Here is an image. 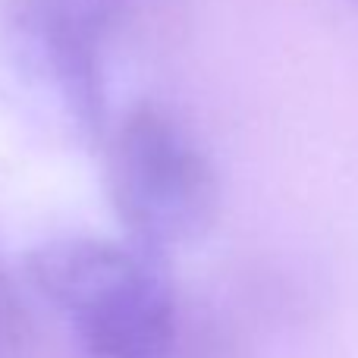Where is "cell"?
<instances>
[{"label":"cell","mask_w":358,"mask_h":358,"mask_svg":"<svg viewBox=\"0 0 358 358\" xmlns=\"http://www.w3.org/2000/svg\"><path fill=\"white\" fill-rule=\"evenodd\" d=\"M157 261L138 245L66 236L41 242L25 271L69 324L79 358H151L170 346L189 311Z\"/></svg>","instance_id":"6da1fadb"},{"label":"cell","mask_w":358,"mask_h":358,"mask_svg":"<svg viewBox=\"0 0 358 358\" xmlns=\"http://www.w3.org/2000/svg\"><path fill=\"white\" fill-rule=\"evenodd\" d=\"M107 185L126 233L164 255L198 242L220 210V176L208 148L170 107H129L107 142Z\"/></svg>","instance_id":"7a4b0ae2"},{"label":"cell","mask_w":358,"mask_h":358,"mask_svg":"<svg viewBox=\"0 0 358 358\" xmlns=\"http://www.w3.org/2000/svg\"><path fill=\"white\" fill-rule=\"evenodd\" d=\"M151 358H248L242 343L223 327L217 317L189 308L179 334Z\"/></svg>","instance_id":"277c9868"},{"label":"cell","mask_w":358,"mask_h":358,"mask_svg":"<svg viewBox=\"0 0 358 358\" xmlns=\"http://www.w3.org/2000/svg\"><path fill=\"white\" fill-rule=\"evenodd\" d=\"M145 3H151V6H161V10H164V6H170V3H173V0H132V6H136V10H138V6H145Z\"/></svg>","instance_id":"8992f818"},{"label":"cell","mask_w":358,"mask_h":358,"mask_svg":"<svg viewBox=\"0 0 358 358\" xmlns=\"http://www.w3.org/2000/svg\"><path fill=\"white\" fill-rule=\"evenodd\" d=\"M31 340L35 330H31L22 289L0 261V358H29Z\"/></svg>","instance_id":"5b68a950"},{"label":"cell","mask_w":358,"mask_h":358,"mask_svg":"<svg viewBox=\"0 0 358 358\" xmlns=\"http://www.w3.org/2000/svg\"><path fill=\"white\" fill-rule=\"evenodd\" d=\"M132 0H3V19L25 66L54 92L85 138L107 129L104 54Z\"/></svg>","instance_id":"3957f363"},{"label":"cell","mask_w":358,"mask_h":358,"mask_svg":"<svg viewBox=\"0 0 358 358\" xmlns=\"http://www.w3.org/2000/svg\"><path fill=\"white\" fill-rule=\"evenodd\" d=\"M355 3H358V0H355Z\"/></svg>","instance_id":"52a82bcc"}]
</instances>
